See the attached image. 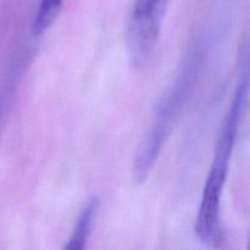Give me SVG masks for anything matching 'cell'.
<instances>
[{
  "mask_svg": "<svg viewBox=\"0 0 250 250\" xmlns=\"http://www.w3.org/2000/svg\"><path fill=\"white\" fill-rule=\"evenodd\" d=\"M249 89L248 63L239 77L233 98L221 122L219 136L215 144L214 158L205 181L200 207L195 221V234L207 244H216L221 238L220 211L221 197L229 175L232 154L238 137L239 124L246 107Z\"/></svg>",
  "mask_w": 250,
  "mask_h": 250,
  "instance_id": "obj_1",
  "label": "cell"
},
{
  "mask_svg": "<svg viewBox=\"0 0 250 250\" xmlns=\"http://www.w3.org/2000/svg\"><path fill=\"white\" fill-rule=\"evenodd\" d=\"M204 61V51L194 48L181 67L177 78L159 102L153 121L134 158V178L144 182L150 173L176 119L189 98Z\"/></svg>",
  "mask_w": 250,
  "mask_h": 250,
  "instance_id": "obj_2",
  "label": "cell"
},
{
  "mask_svg": "<svg viewBox=\"0 0 250 250\" xmlns=\"http://www.w3.org/2000/svg\"><path fill=\"white\" fill-rule=\"evenodd\" d=\"M170 0H134L127 27V42L137 49H151L160 37Z\"/></svg>",
  "mask_w": 250,
  "mask_h": 250,
  "instance_id": "obj_3",
  "label": "cell"
},
{
  "mask_svg": "<svg viewBox=\"0 0 250 250\" xmlns=\"http://www.w3.org/2000/svg\"><path fill=\"white\" fill-rule=\"evenodd\" d=\"M99 207L100 202L97 197H92L85 203L84 208L81 211L75 227L71 232L67 244L63 248L66 250H82L87 247L88 239L92 234L93 226L98 217Z\"/></svg>",
  "mask_w": 250,
  "mask_h": 250,
  "instance_id": "obj_4",
  "label": "cell"
},
{
  "mask_svg": "<svg viewBox=\"0 0 250 250\" xmlns=\"http://www.w3.org/2000/svg\"><path fill=\"white\" fill-rule=\"evenodd\" d=\"M15 82H16V76H14V77H12V80L10 81V84L4 85L1 93H0V120H1L2 112H4V106H5V104H6V99H7V97H9V94H7V93L11 92V90H14V88L12 87H14Z\"/></svg>",
  "mask_w": 250,
  "mask_h": 250,
  "instance_id": "obj_5",
  "label": "cell"
}]
</instances>
